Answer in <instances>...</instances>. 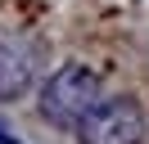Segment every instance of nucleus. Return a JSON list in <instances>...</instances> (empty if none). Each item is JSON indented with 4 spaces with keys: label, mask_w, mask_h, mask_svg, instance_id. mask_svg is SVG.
Returning a JSON list of instances; mask_svg holds the SVG:
<instances>
[{
    "label": "nucleus",
    "mask_w": 149,
    "mask_h": 144,
    "mask_svg": "<svg viewBox=\"0 0 149 144\" xmlns=\"http://www.w3.org/2000/svg\"><path fill=\"white\" fill-rule=\"evenodd\" d=\"M36 77V50H27L23 41L0 45V99H18Z\"/></svg>",
    "instance_id": "3"
},
{
    "label": "nucleus",
    "mask_w": 149,
    "mask_h": 144,
    "mask_svg": "<svg viewBox=\"0 0 149 144\" xmlns=\"http://www.w3.org/2000/svg\"><path fill=\"white\" fill-rule=\"evenodd\" d=\"M100 99H104L100 77H95L86 63H68V68H59L54 77L45 81V90H41V117H45L50 126H72L77 131Z\"/></svg>",
    "instance_id": "1"
},
{
    "label": "nucleus",
    "mask_w": 149,
    "mask_h": 144,
    "mask_svg": "<svg viewBox=\"0 0 149 144\" xmlns=\"http://www.w3.org/2000/svg\"><path fill=\"white\" fill-rule=\"evenodd\" d=\"M81 144H140L145 140V108L136 99H100L81 126H77Z\"/></svg>",
    "instance_id": "2"
}]
</instances>
